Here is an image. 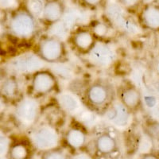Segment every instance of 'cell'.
Listing matches in <instances>:
<instances>
[{
    "label": "cell",
    "mask_w": 159,
    "mask_h": 159,
    "mask_svg": "<svg viewBox=\"0 0 159 159\" xmlns=\"http://www.w3.org/2000/svg\"><path fill=\"white\" fill-rule=\"evenodd\" d=\"M33 142L40 150H51L57 145L58 135L54 129L45 126L34 132Z\"/></svg>",
    "instance_id": "6da1fadb"
},
{
    "label": "cell",
    "mask_w": 159,
    "mask_h": 159,
    "mask_svg": "<svg viewBox=\"0 0 159 159\" xmlns=\"http://www.w3.org/2000/svg\"><path fill=\"white\" fill-rule=\"evenodd\" d=\"M88 98L91 103L96 106H100L103 104L107 99V89L102 85H93L88 92Z\"/></svg>",
    "instance_id": "30bf717a"
},
{
    "label": "cell",
    "mask_w": 159,
    "mask_h": 159,
    "mask_svg": "<svg viewBox=\"0 0 159 159\" xmlns=\"http://www.w3.org/2000/svg\"><path fill=\"white\" fill-rule=\"evenodd\" d=\"M58 103L65 111L72 114H79L81 111V104L79 99L70 92H62L58 96Z\"/></svg>",
    "instance_id": "9c48e42d"
},
{
    "label": "cell",
    "mask_w": 159,
    "mask_h": 159,
    "mask_svg": "<svg viewBox=\"0 0 159 159\" xmlns=\"http://www.w3.org/2000/svg\"><path fill=\"white\" fill-rule=\"evenodd\" d=\"M63 52L61 43L55 39L49 38L42 42L40 48V53L42 59L49 62H53L61 58Z\"/></svg>",
    "instance_id": "8992f818"
},
{
    "label": "cell",
    "mask_w": 159,
    "mask_h": 159,
    "mask_svg": "<svg viewBox=\"0 0 159 159\" xmlns=\"http://www.w3.org/2000/svg\"><path fill=\"white\" fill-rule=\"evenodd\" d=\"M32 85L35 92L40 94H45L53 89L55 80L49 72H40L34 76Z\"/></svg>",
    "instance_id": "ba28073f"
},
{
    "label": "cell",
    "mask_w": 159,
    "mask_h": 159,
    "mask_svg": "<svg viewBox=\"0 0 159 159\" xmlns=\"http://www.w3.org/2000/svg\"><path fill=\"white\" fill-rule=\"evenodd\" d=\"M53 70L56 72L57 74L60 75L62 77L65 78H70L72 76V71L71 70L70 68L67 65H56L54 68H53Z\"/></svg>",
    "instance_id": "7402d4cb"
},
{
    "label": "cell",
    "mask_w": 159,
    "mask_h": 159,
    "mask_svg": "<svg viewBox=\"0 0 159 159\" xmlns=\"http://www.w3.org/2000/svg\"><path fill=\"white\" fill-rule=\"evenodd\" d=\"M43 15L47 21L52 22H57L62 16V7L57 2H49L45 4Z\"/></svg>",
    "instance_id": "7c38bea8"
},
{
    "label": "cell",
    "mask_w": 159,
    "mask_h": 159,
    "mask_svg": "<svg viewBox=\"0 0 159 159\" xmlns=\"http://www.w3.org/2000/svg\"><path fill=\"white\" fill-rule=\"evenodd\" d=\"M145 1H146V2H151L152 0H145Z\"/></svg>",
    "instance_id": "d6a6232c"
},
{
    "label": "cell",
    "mask_w": 159,
    "mask_h": 159,
    "mask_svg": "<svg viewBox=\"0 0 159 159\" xmlns=\"http://www.w3.org/2000/svg\"><path fill=\"white\" fill-rule=\"evenodd\" d=\"M122 3L127 7H132L139 3V0H120Z\"/></svg>",
    "instance_id": "83f0119b"
},
{
    "label": "cell",
    "mask_w": 159,
    "mask_h": 159,
    "mask_svg": "<svg viewBox=\"0 0 159 159\" xmlns=\"http://www.w3.org/2000/svg\"><path fill=\"white\" fill-rule=\"evenodd\" d=\"M69 28L67 27L63 22H57L53 24L50 29V32L52 35L61 39H64L68 36Z\"/></svg>",
    "instance_id": "ac0fdd59"
},
{
    "label": "cell",
    "mask_w": 159,
    "mask_h": 159,
    "mask_svg": "<svg viewBox=\"0 0 159 159\" xmlns=\"http://www.w3.org/2000/svg\"><path fill=\"white\" fill-rule=\"evenodd\" d=\"M84 2H86V3L91 6L97 5L100 2V0H84Z\"/></svg>",
    "instance_id": "1f68e13d"
},
{
    "label": "cell",
    "mask_w": 159,
    "mask_h": 159,
    "mask_svg": "<svg viewBox=\"0 0 159 159\" xmlns=\"http://www.w3.org/2000/svg\"><path fill=\"white\" fill-rule=\"evenodd\" d=\"M42 159H67L66 156L58 150H50L44 155Z\"/></svg>",
    "instance_id": "603a6c76"
},
{
    "label": "cell",
    "mask_w": 159,
    "mask_h": 159,
    "mask_svg": "<svg viewBox=\"0 0 159 159\" xmlns=\"http://www.w3.org/2000/svg\"><path fill=\"white\" fill-rule=\"evenodd\" d=\"M42 65L43 62L42 59L32 53H27L18 57L12 62V67L17 72H22V73H28V72L38 71L42 67Z\"/></svg>",
    "instance_id": "3957f363"
},
{
    "label": "cell",
    "mask_w": 159,
    "mask_h": 159,
    "mask_svg": "<svg viewBox=\"0 0 159 159\" xmlns=\"http://www.w3.org/2000/svg\"><path fill=\"white\" fill-rule=\"evenodd\" d=\"M1 143H0V148H1V156H3L4 154L7 152L9 148V142L7 137L2 135V133H1Z\"/></svg>",
    "instance_id": "cb8c5ba5"
},
{
    "label": "cell",
    "mask_w": 159,
    "mask_h": 159,
    "mask_svg": "<svg viewBox=\"0 0 159 159\" xmlns=\"http://www.w3.org/2000/svg\"><path fill=\"white\" fill-rule=\"evenodd\" d=\"M107 118L112 124L119 128L127 127L130 123V114L123 103H116L107 111Z\"/></svg>",
    "instance_id": "52a82bcc"
},
{
    "label": "cell",
    "mask_w": 159,
    "mask_h": 159,
    "mask_svg": "<svg viewBox=\"0 0 159 159\" xmlns=\"http://www.w3.org/2000/svg\"><path fill=\"white\" fill-rule=\"evenodd\" d=\"M80 19L79 13L75 11H68L63 17V21L62 22L67 25V27L71 29V28L77 22L78 20Z\"/></svg>",
    "instance_id": "ffe728a7"
},
{
    "label": "cell",
    "mask_w": 159,
    "mask_h": 159,
    "mask_svg": "<svg viewBox=\"0 0 159 159\" xmlns=\"http://www.w3.org/2000/svg\"><path fill=\"white\" fill-rule=\"evenodd\" d=\"M11 159H26L29 155V151L25 145L15 144L9 150Z\"/></svg>",
    "instance_id": "e0dca14e"
},
{
    "label": "cell",
    "mask_w": 159,
    "mask_h": 159,
    "mask_svg": "<svg viewBox=\"0 0 159 159\" xmlns=\"http://www.w3.org/2000/svg\"><path fill=\"white\" fill-rule=\"evenodd\" d=\"M145 103L149 107H154L156 104H157V99L154 96H151V95H148L146 96L144 98Z\"/></svg>",
    "instance_id": "484cf974"
},
{
    "label": "cell",
    "mask_w": 159,
    "mask_h": 159,
    "mask_svg": "<svg viewBox=\"0 0 159 159\" xmlns=\"http://www.w3.org/2000/svg\"><path fill=\"white\" fill-rule=\"evenodd\" d=\"M69 145L73 148H80L85 143V135L83 132L79 129H72L68 132L66 135Z\"/></svg>",
    "instance_id": "9a60e30c"
},
{
    "label": "cell",
    "mask_w": 159,
    "mask_h": 159,
    "mask_svg": "<svg viewBox=\"0 0 159 159\" xmlns=\"http://www.w3.org/2000/svg\"><path fill=\"white\" fill-rule=\"evenodd\" d=\"M45 6L43 0H30L28 2V9L34 16L43 15Z\"/></svg>",
    "instance_id": "d6986e66"
},
{
    "label": "cell",
    "mask_w": 159,
    "mask_h": 159,
    "mask_svg": "<svg viewBox=\"0 0 159 159\" xmlns=\"http://www.w3.org/2000/svg\"><path fill=\"white\" fill-rule=\"evenodd\" d=\"M142 159H159V157L157 154H145Z\"/></svg>",
    "instance_id": "f546056e"
},
{
    "label": "cell",
    "mask_w": 159,
    "mask_h": 159,
    "mask_svg": "<svg viewBox=\"0 0 159 159\" xmlns=\"http://www.w3.org/2000/svg\"><path fill=\"white\" fill-rule=\"evenodd\" d=\"M73 159H92V158H91L88 154H80L75 156V157H73Z\"/></svg>",
    "instance_id": "4dcf8cb0"
},
{
    "label": "cell",
    "mask_w": 159,
    "mask_h": 159,
    "mask_svg": "<svg viewBox=\"0 0 159 159\" xmlns=\"http://www.w3.org/2000/svg\"><path fill=\"white\" fill-rule=\"evenodd\" d=\"M15 0H0L1 7L2 8H9L15 4Z\"/></svg>",
    "instance_id": "f1b7e54d"
},
{
    "label": "cell",
    "mask_w": 159,
    "mask_h": 159,
    "mask_svg": "<svg viewBox=\"0 0 159 159\" xmlns=\"http://www.w3.org/2000/svg\"><path fill=\"white\" fill-rule=\"evenodd\" d=\"M140 150H146L150 147V141L148 136H143L140 142Z\"/></svg>",
    "instance_id": "4316f807"
},
{
    "label": "cell",
    "mask_w": 159,
    "mask_h": 159,
    "mask_svg": "<svg viewBox=\"0 0 159 159\" xmlns=\"http://www.w3.org/2000/svg\"><path fill=\"white\" fill-rule=\"evenodd\" d=\"M141 99L140 93L135 89L130 88L125 89L122 93V100L123 103L127 107L134 108L139 105Z\"/></svg>",
    "instance_id": "5bb4252c"
},
{
    "label": "cell",
    "mask_w": 159,
    "mask_h": 159,
    "mask_svg": "<svg viewBox=\"0 0 159 159\" xmlns=\"http://www.w3.org/2000/svg\"><path fill=\"white\" fill-rule=\"evenodd\" d=\"M143 18L145 24L149 28L154 30L159 29V7L150 6L143 13Z\"/></svg>",
    "instance_id": "8fae6325"
},
{
    "label": "cell",
    "mask_w": 159,
    "mask_h": 159,
    "mask_svg": "<svg viewBox=\"0 0 159 159\" xmlns=\"http://www.w3.org/2000/svg\"><path fill=\"white\" fill-rule=\"evenodd\" d=\"M74 43L79 49H88L93 43V38L88 31H80L75 35Z\"/></svg>",
    "instance_id": "2e32d148"
},
{
    "label": "cell",
    "mask_w": 159,
    "mask_h": 159,
    "mask_svg": "<svg viewBox=\"0 0 159 159\" xmlns=\"http://www.w3.org/2000/svg\"><path fill=\"white\" fill-rule=\"evenodd\" d=\"M116 143L115 139L108 134L100 135L96 140V148L98 151L103 154L111 153L116 148Z\"/></svg>",
    "instance_id": "4fadbf2b"
},
{
    "label": "cell",
    "mask_w": 159,
    "mask_h": 159,
    "mask_svg": "<svg viewBox=\"0 0 159 159\" xmlns=\"http://www.w3.org/2000/svg\"><path fill=\"white\" fill-rule=\"evenodd\" d=\"M38 106L35 100L32 99H22L18 104L15 110L17 118L25 124L34 123L38 114Z\"/></svg>",
    "instance_id": "277c9868"
},
{
    "label": "cell",
    "mask_w": 159,
    "mask_h": 159,
    "mask_svg": "<svg viewBox=\"0 0 159 159\" xmlns=\"http://www.w3.org/2000/svg\"><path fill=\"white\" fill-rule=\"evenodd\" d=\"M2 91L3 94L7 96H11L17 91V83L15 80L8 79L4 81L2 86Z\"/></svg>",
    "instance_id": "44dd1931"
},
{
    "label": "cell",
    "mask_w": 159,
    "mask_h": 159,
    "mask_svg": "<svg viewBox=\"0 0 159 159\" xmlns=\"http://www.w3.org/2000/svg\"><path fill=\"white\" fill-rule=\"evenodd\" d=\"M158 93H159V90H158Z\"/></svg>",
    "instance_id": "836d02e7"
},
{
    "label": "cell",
    "mask_w": 159,
    "mask_h": 159,
    "mask_svg": "<svg viewBox=\"0 0 159 159\" xmlns=\"http://www.w3.org/2000/svg\"><path fill=\"white\" fill-rule=\"evenodd\" d=\"M11 28L17 36L27 38L34 32V22L29 14L20 12L13 17L11 22Z\"/></svg>",
    "instance_id": "7a4b0ae2"
},
{
    "label": "cell",
    "mask_w": 159,
    "mask_h": 159,
    "mask_svg": "<svg viewBox=\"0 0 159 159\" xmlns=\"http://www.w3.org/2000/svg\"><path fill=\"white\" fill-rule=\"evenodd\" d=\"M94 31L96 34L99 35V36H104V35L107 34V26L105 25H103V24L99 23L97 24V25L95 26Z\"/></svg>",
    "instance_id": "d4e9b609"
},
{
    "label": "cell",
    "mask_w": 159,
    "mask_h": 159,
    "mask_svg": "<svg viewBox=\"0 0 159 159\" xmlns=\"http://www.w3.org/2000/svg\"><path fill=\"white\" fill-rule=\"evenodd\" d=\"M114 51L104 44H97L92 49L90 53V59L98 66L106 67L114 61Z\"/></svg>",
    "instance_id": "5b68a950"
}]
</instances>
